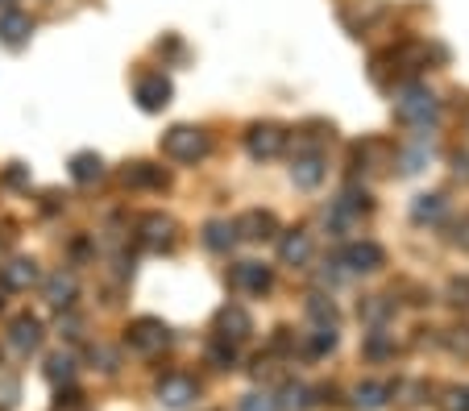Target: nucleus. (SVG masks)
<instances>
[{"label": "nucleus", "mask_w": 469, "mask_h": 411, "mask_svg": "<svg viewBox=\"0 0 469 411\" xmlns=\"http://www.w3.org/2000/svg\"><path fill=\"white\" fill-rule=\"evenodd\" d=\"M0 303H4V300H0Z\"/></svg>", "instance_id": "nucleus-38"}, {"label": "nucleus", "mask_w": 469, "mask_h": 411, "mask_svg": "<svg viewBox=\"0 0 469 411\" xmlns=\"http://www.w3.org/2000/svg\"><path fill=\"white\" fill-rule=\"evenodd\" d=\"M125 345H129L133 353L154 358V353H162L170 345V328L162 325V320H154V316H142V320H133V325L125 328Z\"/></svg>", "instance_id": "nucleus-3"}, {"label": "nucleus", "mask_w": 469, "mask_h": 411, "mask_svg": "<svg viewBox=\"0 0 469 411\" xmlns=\"http://www.w3.org/2000/svg\"><path fill=\"white\" fill-rule=\"evenodd\" d=\"M278 258H283V267H308L312 262V237L303 229H291L283 242H278Z\"/></svg>", "instance_id": "nucleus-13"}, {"label": "nucleus", "mask_w": 469, "mask_h": 411, "mask_svg": "<svg viewBox=\"0 0 469 411\" xmlns=\"http://www.w3.org/2000/svg\"><path fill=\"white\" fill-rule=\"evenodd\" d=\"M395 112H399V121L416 125V129H428L436 121V112H440V100L424 84H407L395 92Z\"/></svg>", "instance_id": "nucleus-1"}, {"label": "nucleus", "mask_w": 469, "mask_h": 411, "mask_svg": "<svg viewBox=\"0 0 469 411\" xmlns=\"http://www.w3.org/2000/svg\"><path fill=\"white\" fill-rule=\"evenodd\" d=\"M162 154L170 162H200V158H208V134L195 125H175L162 137Z\"/></svg>", "instance_id": "nucleus-2"}, {"label": "nucleus", "mask_w": 469, "mask_h": 411, "mask_svg": "<svg viewBox=\"0 0 469 411\" xmlns=\"http://www.w3.org/2000/svg\"><path fill=\"white\" fill-rule=\"evenodd\" d=\"M100 175H104V158L92 154V150H79V154L71 158V179L75 183H96Z\"/></svg>", "instance_id": "nucleus-21"}, {"label": "nucleus", "mask_w": 469, "mask_h": 411, "mask_svg": "<svg viewBox=\"0 0 469 411\" xmlns=\"http://www.w3.org/2000/svg\"><path fill=\"white\" fill-rule=\"evenodd\" d=\"M0 278H4V287H12V291H29L37 283V262L34 258H12L9 267H0Z\"/></svg>", "instance_id": "nucleus-18"}, {"label": "nucleus", "mask_w": 469, "mask_h": 411, "mask_svg": "<svg viewBox=\"0 0 469 411\" xmlns=\"http://www.w3.org/2000/svg\"><path fill=\"white\" fill-rule=\"evenodd\" d=\"M312 390L300 387V382H291V387H283V395H278V411H308L312 407Z\"/></svg>", "instance_id": "nucleus-25"}, {"label": "nucleus", "mask_w": 469, "mask_h": 411, "mask_svg": "<svg viewBox=\"0 0 469 411\" xmlns=\"http://www.w3.org/2000/svg\"><path fill=\"white\" fill-rule=\"evenodd\" d=\"M195 395H200V387H195V378H187V374H167L162 382H158V403L170 407V411L192 407Z\"/></svg>", "instance_id": "nucleus-6"}, {"label": "nucleus", "mask_w": 469, "mask_h": 411, "mask_svg": "<svg viewBox=\"0 0 469 411\" xmlns=\"http://www.w3.org/2000/svg\"><path fill=\"white\" fill-rule=\"evenodd\" d=\"M217 328H220V337L237 345V341H245L253 333V320H250V312H245V308H220Z\"/></svg>", "instance_id": "nucleus-17"}, {"label": "nucleus", "mask_w": 469, "mask_h": 411, "mask_svg": "<svg viewBox=\"0 0 469 411\" xmlns=\"http://www.w3.org/2000/svg\"><path fill=\"white\" fill-rule=\"evenodd\" d=\"M233 287L245 291V295H266V291L275 287V275L262 262H237L233 267Z\"/></svg>", "instance_id": "nucleus-8"}, {"label": "nucleus", "mask_w": 469, "mask_h": 411, "mask_svg": "<svg viewBox=\"0 0 469 411\" xmlns=\"http://www.w3.org/2000/svg\"><path fill=\"white\" fill-rule=\"evenodd\" d=\"M333 349H337V328L316 325V333L308 337V353H312V358H325V353H333Z\"/></svg>", "instance_id": "nucleus-27"}, {"label": "nucleus", "mask_w": 469, "mask_h": 411, "mask_svg": "<svg viewBox=\"0 0 469 411\" xmlns=\"http://www.w3.org/2000/svg\"><path fill=\"white\" fill-rule=\"evenodd\" d=\"M325 175H328V167H325V158H320V150H308V154H300L291 162V179H295V187H303V192L320 187Z\"/></svg>", "instance_id": "nucleus-10"}, {"label": "nucleus", "mask_w": 469, "mask_h": 411, "mask_svg": "<svg viewBox=\"0 0 469 411\" xmlns=\"http://www.w3.org/2000/svg\"><path fill=\"white\" fill-rule=\"evenodd\" d=\"M233 229H237V237H250V242H270V237L278 233V220L270 217V212H258V208H253V212H245Z\"/></svg>", "instance_id": "nucleus-15"}, {"label": "nucleus", "mask_w": 469, "mask_h": 411, "mask_svg": "<svg viewBox=\"0 0 469 411\" xmlns=\"http://www.w3.org/2000/svg\"><path fill=\"white\" fill-rule=\"evenodd\" d=\"M137 233H142V242L150 245V250H167V245L175 242V220L162 217V212H150V217H142Z\"/></svg>", "instance_id": "nucleus-12"}, {"label": "nucleus", "mask_w": 469, "mask_h": 411, "mask_svg": "<svg viewBox=\"0 0 469 411\" xmlns=\"http://www.w3.org/2000/svg\"><path fill=\"white\" fill-rule=\"evenodd\" d=\"M237 411H278V399L275 395H258V390H253V395H245V399L237 403Z\"/></svg>", "instance_id": "nucleus-30"}, {"label": "nucleus", "mask_w": 469, "mask_h": 411, "mask_svg": "<svg viewBox=\"0 0 469 411\" xmlns=\"http://www.w3.org/2000/svg\"><path fill=\"white\" fill-rule=\"evenodd\" d=\"M428 158H432V137L420 134V137H416V145H407V154H403V170L416 175V170L428 167Z\"/></svg>", "instance_id": "nucleus-24"}, {"label": "nucleus", "mask_w": 469, "mask_h": 411, "mask_svg": "<svg viewBox=\"0 0 469 411\" xmlns=\"http://www.w3.org/2000/svg\"><path fill=\"white\" fill-rule=\"evenodd\" d=\"M46 378L54 382V387H67V382L75 378V358L71 353H54V358L46 362Z\"/></svg>", "instance_id": "nucleus-26"}, {"label": "nucleus", "mask_w": 469, "mask_h": 411, "mask_svg": "<svg viewBox=\"0 0 469 411\" xmlns=\"http://www.w3.org/2000/svg\"><path fill=\"white\" fill-rule=\"evenodd\" d=\"M4 183H9V187H25V183H29V167H21V162H12V167L4 170Z\"/></svg>", "instance_id": "nucleus-34"}, {"label": "nucleus", "mask_w": 469, "mask_h": 411, "mask_svg": "<svg viewBox=\"0 0 469 411\" xmlns=\"http://www.w3.org/2000/svg\"><path fill=\"white\" fill-rule=\"evenodd\" d=\"M75 291H79V283H75V275H67V270H59V275H50L46 283H42V295H46L50 308H71L75 303Z\"/></svg>", "instance_id": "nucleus-16"}, {"label": "nucleus", "mask_w": 469, "mask_h": 411, "mask_svg": "<svg viewBox=\"0 0 469 411\" xmlns=\"http://www.w3.org/2000/svg\"><path fill=\"white\" fill-rule=\"evenodd\" d=\"M361 312H366V320H374V325H378V320H386V316L395 312V303H391V300H383V295H374V300L366 303Z\"/></svg>", "instance_id": "nucleus-31"}, {"label": "nucleus", "mask_w": 469, "mask_h": 411, "mask_svg": "<svg viewBox=\"0 0 469 411\" xmlns=\"http://www.w3.org/2000/svg\"><path fill=\"white\" fill-rule=\"evenodd\" d=\"M448 295H453V303H465L469 308V278H457V283L448 287Z\"/></svg>", "instance_id": "nucleus-35"}, {"label": "nucleus", "mask_w": 469, "mask_h": 411, "mask_svg": "<svg viewBox=\"0 0 469 411\" xmlns=\"http://www.w3.org/2000/svg\"><path fill=\"white\" fill-rule=\"evenodd\" d=\"M208 362L220 366V370H229V366L237 362V345H233V341H225V337H217L212 345H208Z\"/></svg>", "instance_id": "nucleus-28"}, {"label": "nucleus", "mask_w": 469, "mask_h": 411, "mask_svg": "<svg viewBox=\"0 0 469 411\" xmlns=\"http://www.w3.org/2000/svg\"><path fill=\"white\" fill-rule=\"evenodd\" d=\"M133 96H137V104H142L145 112H162L170 104V79L162 71H150L137 79V87H133Z\"/></svg>", "instance_id": "nucleus-7"}, {"label": "nucleus", "mask_w": 469, "mask_h": 411, "mask_svg": "<svg viewBox=\"0 0 469 411\" xmlns=\"http://www.w3.org/2000/svg\"><path fill=\"white\" fill-rule=\"evenodd\" d=\"M9 345L21 353V358H29V353L42 345V320H37V316H29V312L17 316V320L9 325Z\"/></svg>", "instance_id": "nucleus-9"}, {"label": "nucleus", "mask_w": 469, "mask_h": 411, "mask_svg": "<svg viewBox=\"0 0 469 411\" xmlns=\"http://www.w3.org/2000/svg\"><path fill=\"white\" fill-rule=\"evenodd\" d=\"M283 145H287V129L275 121H258V125H250V134H245L250 158H278Z\"/></svg>", "instance_id": "nucleus-4"}, {"label": "nucleus", "mask_w": 469, "mask_h": 411, "mask_svg": "<svg viewBox=\"0 0 469 411\" xmlns=\"http://www.w3.org/2000/svg\"><path fill=\"white\" fill-rule=\"evenodd\" d=\"M233 242H237V229H233L229 220H208V225H204V245H208V250L229 254Z\"/></svg>", "instance_id": "nucleus-22"}, {"label": "nucleus", "mask_w": 469, "mask_h": 411, "mask_svg": "<svg viewBox=\"0 0 469 411\" xmlns=\"http://www.w3.org/2000/svg\"><path fill=\"white\" fill-rule=\"evenodd\" d=\"M366 353H370V358H386V353H391V341H386L383 328H374V333H370V341H366Z\"/></svg>", "instance_id": "nucleus-32"}, {"label": "nucleus", "mask_w": 469, "mask_h": 411, "mask_svg": "<svg viewBox=\"0 0 469 411\" xmlns=\"http://www.w3.org/2000/svg\"><path fill=\"white\" fill-rule=\"evenodd\" d=\"M445 195H416V200H411V220H416V225H440V220H445Z\"/></svg>", "instance_id": "nucleus-19"}, {"label": "nucleus", "mask_w": 469, "mask_h": 411, "mask_svg": "<svg viewBox=\"0 0 469 411\" xmlns=\"http://www.w3.org/2000/svg\"><path fill=\"white\" fill-rule=\"evenodd\" d=\"M308 316H312L320 328H337V303L328 300V295H308Z\"/></svg>", "instance_id": "nucleus-23"}, {"label": "nucleus", "mask_w": 469, "mask_h": 411, "mask_svg": "<svg viewBox=\"0 0 469 411\" xmlns=\"http://www.w3.org/2000/svg\"><path fill=\"white\" fill-rule=\"evenodd\" d=\"M453 167H457L461 179H469V154H457V158H453Z\"/></svg>", "instance_id": "nucleus-36"}, {"label": "nucleus", "mask_w": 469, "mask_h": 411, "mask_svg": "<svg viewBox=\"0 0 469 411\" xmlns=\"http://www.w3.org/2000/svg\"><path fill=\"white\" fill-rule=\"evenodd\" d=\"M445 411H469V387H453V390H448Z\"/></svg>", "instance_id": "nucleus-33"}, {"label": "nucleus", "mask_w": 469, "mask_h": 411, "mask_svg": "<svg viewBox=\"0 0 469 411\" xmlns=\"http://www.w3.org/2000/svg\"><path fill=\"white\" fill-rule=\"evenodd\" d=\"M391 399V387L386 382H358L353 387V407L358 411H383Z\"/></svg>", "instance_id": "nucleus-20"}, {"label": "nucleus", "mask_w": 469, "mask_h": 411, "mask_svg": "<svg viewBox=\"0 0 469 411\" xmlns=\"http://www.w3.org/2000/svg\"><path fill=\"white\" fill-rule=\"evenodd\" d=\"M29 34H34V21L25 17V12H17V9H4L0 12V42L4 46H25L29 42Z\"/></svg>", "instance_id": "nucleus-14"}, {"label": "nucleus", "mask_w": 469, "mask_h": 411, "mask_svg": "<svg viewBox=\"0 0 469 411\" xmlns=\"http://www.w3.org/2000/svg\"><path fill=\"white\" fill-rule=\"evenodd\" d=\"M0 9H12V0H0Z\"/></svg>", "instance_id": "nucleus-37"}, {"label": "nucleus", "mask_w": 469, "mask_h": 411, "mask_svg": "<svg viewBox=\"0 0 469 411\" xmlns=\"http://www.w3.org/2000/svg\"><path fill=\"white\" fill-rule=\"evenodd\" d=\"M386 254L378 242H353L341 250V267L350 270V275H374V270H383Z\"/></svg>", "instance_id": "nucleus-5"}, {"label": "nucleus", "mask_w": 469, "mask_h": 411, "mask_svg": "<svg viewBox=\"0 0 469 411\" xmlns=\"http://www.w3.org/2000/svg\"><path fill=\"white\" fill-rule=\"evenodd\" d=\"M17 399H21V382L12 374H0V411H12Z\"/></svg>", "instance_id": "nucleus-29"}, {"label": "nucleus", "mask_w": 469, "mask_h": 411, "mask_svg": "<svg viewBox=\"0 0 469 411\" xmlns=\"http://www.w3.org/2000/svg\"><path fill=\"white\" fill-rule=\"evenodd\" d=\"M120 183L125 187H145V192H162L167 187V170L150 167V162H129V167L120 170Z\"/></svg>", "instance_id": "nucleus-11"}]
</instances>
